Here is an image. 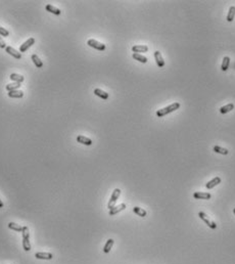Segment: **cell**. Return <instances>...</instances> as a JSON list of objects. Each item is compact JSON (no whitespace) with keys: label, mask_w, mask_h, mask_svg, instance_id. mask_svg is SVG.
Instances as JSON below:
<instances>
[{"label":"cell","mask_w":235,"mask_h":264,"mask_svg":"<svg viewBox=\"0 0 235 264\" xmlns=\"http://www.w3.org/2000/svg\"><path fill=\"white\" fill-rule=\"evenodd\" d=\"M0 48H6V44L1 37H0Z\"/></svg>","instance_id":"f546056e"},{"label":"cell","mask_w":235,"mask_h":264,"mask_svg":"<svg viewBox=\"0 0 235 264\" xmlns=\"http://www.w3.org/2000/svg\"><path fill=\"white\" fill-rule=\"evenodd\" d=\"M32 61H33V63L35 64V66H36L37 68H42V67H43L42 61H41L40 58L38 57L37 54H33V55H32Z\"/></svg>","instance_id":"603a6c76"},{"label":"cell","mask_w":235,"mask_h":264,"mask_svg":"<svg viewBox=\"0 0 235 264\" xmlns=\"http://www.w3.org/2000/svg\"><path fill=\"white\" fill-rule=\"evenodd\" d=\"M132 57H133L134 60H136L138 61H140V63H142V64L147 63V58H146L144 55H142L140 53H133V54H132Z\"/></svg>","instance_id":"ac0fdd59"},{"label":"cell","mask_w":235,"mask_h":264,"mask_svg":"<svg viewBox=\"0 0 235 264\" xmlns=\"http://www.w3.org/2000/svg\"><path fill=\"white\" fill-rule=\"evenodd\" d=\"M220 183H221V178L217 176V177H215L214 179H212L211 181H208V182L205 184V187H207L208 189H212L213 187L217 186V185H218V184H220Z\"/></svg>","instance_id":"30bf717a"},{"label":"cell","mask_w":235,"mask_h":264,"mask_svg":"<svg viewBox=\"0 0 235 264\" xmlns=\"http://www.w3.org/2000/svg\"><path fill=\"white\" fill-rule=\"evenodd\" d=\"M5 50H6V52L8 54L13 55V57L14 58H17V60H20V57H22V55H20V52L16 50L14 48H13L11 46H6V48H5Z\"/></svg>","instance_id":"8fae6325"},{"label":"cell","mask_w":235,"mask_h":264,"mask_svg":"<svg viewBox=\"0 0 235 264\" xmlns=\"http://www.w3.org/2000/svg\"><path fill=\"white\" fill-rule=\"evenodd\" d=\"M180 108V102H174V104L168 105V107L164 108H161V110H157V117H164L168 114L174 112V111L178 110Z\"/></svg>","instance_id":"6da1fadb"},{"label":"cell","mask_w":235,"mask_h":264,"mask_svg":"<svg viewBox=\"0 0 235 264\" xmlns=\"http://www.w3.org/2000/svg\"><path fill=\"white\" fill-rule=\"evenodd\" d=\"M77 141L82 143V145H92V140L90 138H88L86 136H83V135H79L77 137Z\"/></svg>","instance_id":"5bb4252c"},{"label":"cell","mask_w":235,"mask_h":264,"mask_svg":"<svg viewBox=\"0 0 235 264\" xmlns=\"http://www.w3.org/2000/svg\"><path fill=\"white\" fill-rule=\"evenodd\" d=\"M9 78H10L13 81H16V83H22V82H23L24 80H25V78H24V76L19 75V74H16V73H13V74H11Z\"/></svg>","instance_id":"44dd1931"},{"label":"cell","mask_w":235,"mask_h":264,"mask_svg":"<svg viewBox=\"0 0 235 264\" xmlns=\"http://www.w3.org/2000/svg\"><path fill=\"white\" fill-rule=\"evenodd\" d=\"M214 152H218V154H221V155H228V152H229V151L227 148H221V146H219V145L214 146Z\"/></svg>","instance_id":"484cf974"},{"label":"cell","mask_w":235,"mask_h":264,"mask_svg":"<svg viewBox=\"0 0 235 264\" xmlns=\"http://www.w3.org/2000/svg\"><path fill=\"white\" fill-rule=\"evenodd\" d=\"M8 96L11 98H20L24 96V92L20 91V90H13V91L8 92Z\"/></svg>","instance_id":"e0dca14e"},{"label":"cell","mask_w":235,"mask_h":264,"mask_svg":"<svg viewBox=\"0 0 235 264\" xmlns=\"http://www.w3.org/2000/svg\"><path fill=\"white\" fill-rule=\"evenodd\" d=\"M234 108V105L233 104H228L224 105V107H222L221 108H220V113L221 114H227L229 113L230 111H232Z\"/></svg>","instance_id":"d6986e66"},{"label":"cell","mask_w":235,"mask_h":264,"mask_svg":"<svg viewBox=\"0 0 235 264\" xmlns=\"http://www.w3.org/2000/svg\"><path fill=\"white\" fill-rule=\"evenodd\" d=\"M133 211H134L135 214H137V215L140 216V217H145L146 214H147V212H146L144 209H142V208H139V207H134V208H133Z\"/></svg>","instance_id":"d4e9b609"},{"label":"cell","mask_w":235,"mask_h":264,"mask_svg":"<svg viewBox=\"0 0 235 264\" xmlns=\"http://www.w3.org/2000/svg\"><path fill=\"white\" fill-rule=\"evenodd\" d=\"M193 196L196 199V200H210L212 198V195L208 193H201V192H196L193 193Z\"/></svg>","instance_id":"8992f818"},{"label":"cell","mask_w":235,"mask_h":264,"mask_svg":"<svg viewBox=\"0 0 235 264\" xmlns=\"http://www.w3.org/2000/svg\"><path fill=\"white\" fill-rule=\"evenodd\" d=\"M0 35H1V36H4V37H7V36H9V32H8L7 30H5L4 28L0 27Z\"/></svg>","instance_id":"f1b7e54d"},{"label":"cell","mask_w":235,"mask_h":264,"mask_svg":"<svg viewBox=\"0 0 235 264\" xmlns=\"http://www.w3.org/2000/svg\"><path fill=\"white\" fill-rule=\"evenodd\" d=\"M87 44L92 48H95L97 50H100V51H103L105 49V44L101 43V42H98V41L94 40V39H89L87 41Z\"/></svg>","instance_id":"277c9868"},{"label":"cell","mask_w":235,"mask_h":264,"mask_svg":"<svg viewBox=\"0 0 235 264\" xmlns=\"http://www.w3.org/2000/svg\"><path fill=\"white\" fill-rule=\"evenodd\" d=\"M154 58H155V61H157L158 68H163V67L164 66V61L163 57H161V53L158 50L154 51Z\"/></svg>","instance_id":"9c48e42d"},{"label":"cell","mask_w":235,"mask_h":264,"mask_svg":"<svg viewBox=\"0 0 235 264\" xmlns=\"http://www.w3.org/2000/svg\"><path fill=\"white\" fill-rule=\"evenodd\" d=\"M198 216L201 217V218L202 220H204V221L205 222V223L208 224V227L213 228V229H215V228L217 227V224L215 223V222H214V221H211V220L208 218L207 215H205V214H204V212H199V213H198Z\"/></svg>","instance_id":"5b68a950"},{"label":"cell","mask_w":235,"mask_h":264,"mask_svg":"<svg viewBox=\"0 0 235 264\" xmlns=\"http://www.w3.org/2000/svg\"><path fill=\"white\" fill-rule=\"evenodd\" d=\"M8 228H10V229H13V230H16V231L23 230V227L19 224L14 223V222H9V223H8Z\"/></svg>","instance_id":"83f0119b"},{"label":"cell","mask_w":235,"mask_h":264,"mask_svg":"<svg viewBox=\"0 0 235 264\" xmlns=\"http://www.w3.org/2000/svg\"><path fill=\"white\" fill-rule=\"evenodd\" d=\"M114 240L113 239L107 240V244H105L104 247H103V252H104V253H108V252L111 250V248H113V246H114Z\"/></svg>","instance_id":"ffe728a7"},{"label":"cell","mask_w":235,"mask_h":264,"mask_svg":"<svg viewBox=\"0 0 235 264\" xmlns=\"http://www.w3.org/2000/svg\"><path fill=\"white\" fill-rule=\"evenodd\" d=\"M229 64H230V58L229 57H225L223 58V61H222V64H221V69L222 71H227L228 68H229Z\"/></svg>","instance_id":"7402d4cb"},{"label":"cell","mask_w":235,"mask_h":264,"mask_svg":"<svg viewBox=\"0 0 235 264\" xmlns=\"http://www.w3.org/2000/svg\"><path fill=\"white\" fill-rule=\"evenodd\" d=\"M35 257L37 259H43V260H51L53 258V255L51 253H44V252H39L35 254Z\"/></svg>","instance_id":"7c38bea8"},{"label":"cell","mask_w":235,"mask_h":264,"mask_svg":"<svg viewBox=\"0 0 235 264\" xmlns=\"http://www.w3.org/2000/svg\"><path fill=\"white\" fill-rule=\"evenodd\" d=\"M125 209H126V204H120V205H118V206H114V207L111 208V209L110 210V215L114 216V215H116V214H118L119 212H121V211L125 210Z\"/></svg>","instance_id":"ba28073f"},{"label":"cell","mask_w":235,"mask_h":264,"mask_svg":"<svg viewBox=\"0 0 235 264\" xmlns=\"http://www.w3.org/2000/svg\"><path fill=\"white\" fill-rule=\"evenodd\" d=\"M233 213H234V215H235V208H234V209H233Z\"/></svg>","instance_id":"1f68e13d"},{"label":"cell","mask_w":235,"mask_h":264,"mask_svg":"<svg viewBox=\"0 0 235 264\" xmlns=\"http://www.w3.org/2000/svg\"><path fill=\"white\" fill-rule=\"evenodd\" d=\"M45 8H46L47 11H49V13H51L56 14V16H60V14L61 13V11L58 9L57 7H55V6H53V5H51V4H47Z\"/></svg>","instance_id":"2e32d148"},{"label":"cell","mask_w":235,"mask_h":264,"mask_svg":"<svg viewBox=\"0 0 235 264\" xmlns=\"http://www.w3.org/2000/svg\"><path fill=\"white\" fill-rule=\"evenodd\" d=\"M234 16H235V6H231L229 8V11L227 14V22L231 23L232 20H234Z\"/></svg>","instance_id":"cb8c5ba5"},{"label":"cell","mask_w":235,"mask_h":264,"mask_svg":"<svg viewBox=\"0 0 235 264\" xmlns=\"http://www.w3.org/2000/svg\"><path fill=\"white\" fill-rule=\"evenodd\" d=\"M34 43H35V39H34V38H30V39H28L25 43H23L22 45H20V52H25L29 47H31V46L33 45Z\"/></svg>","instance_id":"52a82bcc"},{"label":"cell","mask_w":235,"mask_h":264,"mask_svg":"<svg viewBox=\"0 0 235 264\" xmlns=\"http://www.w3.org/2000/svg\"><path fill=\"white\" fill-rule=\"evenodd\" d=\"M133 53H139V52H147L148 47L146 45H134L132 47Z\"/></svg>","instance_id":"4fadbf2b"},{"label":"cell","mask_w":235,"mask_h":264,"mask_svg":"<svg viewBox=\"0 0 235 264\" xmlns=\"http://www.w3.org/2000/svg\"><path fill=\"white\" fill-rule=\"evenodd\" d=\"M2 207H3V203H2V201L0 200V208H2Z\"/></svg>","instance_id":"4dcf8cb0"},{"label":"cell","mask_w":235,"mask_h":264,"mask_svg":"<svg viewBox=\"0 0 235 264\" xmlns=\"http://www.w3.org/2000/svg\"><path fill=\"white\" fill-rule=\"evenodd\" d=\"M20 87V83H13V84H7L6 85V90L8 92L13 91V90H17Z\"/></svg>","instance_id":"4316f807"},{"label":"cell","mask_w":235,"mask_h":264,"mask_svg":"<svg viewBox=\"0 0 235 264\" xmlns=\"http://www.w3.org/2000/svg\"><path fill=\"white\" fill-rule=\"evenodd\" d=\"M94 94H95L96 96H98V97H100L102 99H107L108 98V93L103 91V90L99 89V88H96V89H94Z\"/></svg>","instance_id":"9a60e30c"},{"label":"cell","mask_w":235,"mask_h":264,"mask_svg":"<svg viewBox=\"0 0 235 264\" xmlns=\"http://www.w3.org/2000/svg\"><path fill=\"white\" fill-rule=\"evenodd\" d=\"M22 234H23V248L25 251H30L31 250V244H30V240H29V228L27 226H24L23 230H22Z\"/></svg>","instance_id":"7a4b0ae2"},{"label":"cell","mask_w":235,"mask_h":264,"mask_svg":"<svg viewBox=\"0 0 235 264\" xmlns=\"http://www.w3.org/2000/svg\"><path fill=\"white\" fill-rule=\"evenodd\" d=\"M120 195H121V189H116L113 192V195H111V196H110V200L108 201V204H107V208L110 210L113 207H114V204H116V202L118 200V198L120 196Z\"/></svg>","instance_id":"3957f363"}]
</instances>
